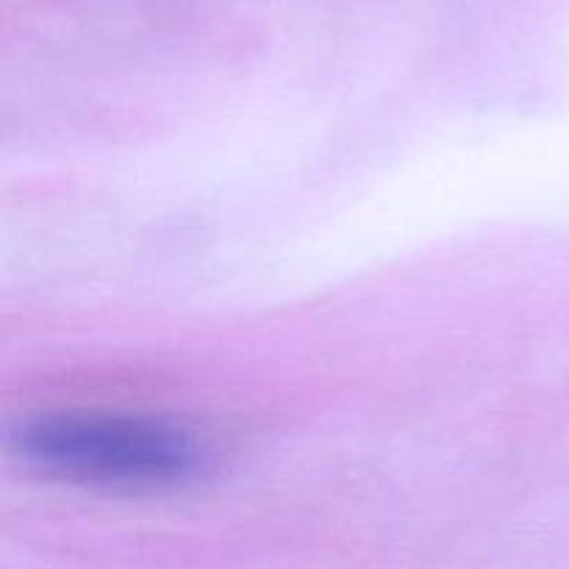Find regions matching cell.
Masks as SVG:
<instances>
[{
  "label": "cell",
  "mask_w": 569,
  "mask_h": 569,
  "mask_svg": "<svg viewBox=\"0 0 569 569\" xmlns=\"http://www.w3.org/2000/svg\"><path fill=\"white\" fill-rule=\"evenodd\" d=\"M31 465L76 481L114 487H167L200 470L192 433L126 417H44L17 437Z\"/></svg>",
  "instance_id": "cell-1"
}]
</instances>
